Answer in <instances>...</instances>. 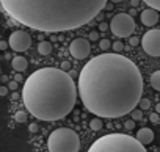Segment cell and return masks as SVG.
Segmentation results:
<instances>
[{
	"label": "cell",
	"mask_w": 160,
	"mask_h": 152,
	"mask_svg": "<svg viewBox=\"0 0 160 152\" xmlns=\"http://www.w3.org/2000/svg\"><path fill=\"white\" fill-rule=\"evenodd\" d=\"M18 86H19V83H16L14 80H13V82H10V85H8V88H10L11 91H16V90H18Z\"/></svg>",
	"instance_id": "obj_25"
},
{
	"label": "cell",
	"mask_w": 160,
	"mask_h": 152,
	"mask_svg": "<svg viewBox=\"0 0 160 152\" xmlns=\"http://www.w3.org/2000/svg\"><path fill=\"white\" fill-rule=\"evenodd\" d=\"M110 46H112V42H110L108 39H101V42H99V47H101L104 52H107V50L110 49Z\"/></svg>",
	"instance_id": "obj_20"
},
{
	"label": "cell",
	"mask_w": 160,
	"mask_h": 152,
	"mask_svg": "<svg viewBox=\"0 0 160 152\" xmlns=\"http://www.w3.org/2000/svg\"><path fill=\"white\" fill-rule=\"evenodd\" d=\"M151 86H152L155 91L160 90V71L152 72V75H151Z\"/></svg>",
	"instance_id": "obj_14"
},
{
	"label": "cell",
	"mask_w": 160,
	"mask_h": 152,
	"mask_svg": "<svg viewBox=\"0 0 160 152\" xmlns=\"http://www.w3.org/2000/svg\"><path fill=\"white\" fill-rule=\"evenodd\" d=\"M22 101L28 113L41 121L66 118L77 101L72 77L58 67H42L28 75L22 88Z\"/></svg>",
	"instance_id": "obj_3"
},
{
	"label": "cell",
	"mask_w": 160,
	"mask_h": 152,
	"mask_svg": "<svg viewBox=\"0 0 160 152\" xmlns=\"http://www.w3.org/2000/svg\"><path fill=\"white\" fill-rule=\"evenodd\" d=\"M7 49H8L7 41H0V50H7Z\"/></svg>",
	"instance_id": "obj_29"
},
{
	"label": "cell",
	"mask_w": 160,
	"mask_h": 152,
	"mask_svg": "<svg viewBox=\"0 0 160 152\" xmlns=\"http://www.w3.org/2000/svg\"><path fill=\"white\" fill-rule=\"evenodd\" d=\"M28 130H30V132H33V133H35V132H36V130H38V125H36V124H30V125H28Z\"/></svg>",
	"instance_id": "obj_31"
},
{
	"label": "cell",
	"mask_w": 160,
	"mask_h": 152,
	"mask_svg": "<svg viewBox=\"0 0 160 152\" xmlns=\"http://www.w3.org/2000/svg\"><path fill=\"white\" fill-rule=\"evenodd\" d=\"M0 79H2V82H8V77H7V75H3V77L0 75Z\"/></svg>",
	"instance_id": "obj_33"
},
{
	"label": "cell",
	"mask_w": 160,
	"mask_h": 152,
	"mask_svg": "<svg viewBox=\"0 0 160 152\" xmlns=\"http://www.w3.org/2000/svg\"><path fill=\"white\" fill-rule=\"evenodd\" d=\"M11 64H13V69H14L18 74H22V72L28 67V61H27L24 56H14L13 61H11Z\"/></svg>",
	"instance_id": "obj_12"
},
{
	"label": "cell",
	"mask_w": 160,
	"mask_h": 152,
	"mask_svg": "<svg viewBox=\"0 0 160 152\" xmlns=\"http://www.w3.org/2000/svg\"><path fill=\"white\" fill-rule=\"evenodd\" d=\"M27 118H28V115L25 111H16V115H14L16 122H27Z\"/></svg>",
	"instance_id": "obj_17"
},
{
	"label": "cell",
	"mask_w": 160,
	"mask_h": 152,
	"mask_svg": "<svg viewBox=\"0 0 160 152\" xmlns=\"http://www.w3.org/2000/svg\"><path fill=\"white\" fill-rule=\"evenodd\" d=\"M99 30H101V32L108 30V24H107V22H101V24H99Z\"/></svg>",
	"instance_id": "obj_27"
},
{
	"label": "cell",
	"mask_w": 160,
	"mask_h": 152,
	"mask_svg": "<svg viewBox=\"0 0 160 152\" xmlns=\"http://www.w3.org/2000/svg\"><path fill=\"white\" fill-rule=\"evenodd\" d=\"M129 44H130V46H137V44H138V38H137V36H130V38H129Z\"/></svg>",
	"instance_id": "obj_24"
},
{
	"label": "cell",
	"mask_w": 160,
	"mask_h": 152,
	"mask_svg": "<svg viewBox=\"0 0 160 152\" xmlns=\"http://www.w3.org/2000/svg\"><path fill=\"white\" fill-rule=\"evenodd\" d=\"M108 28L118 38H130L132 33L135 32V21H133V17L130 14L119 13V14L112 17Z\"/></svg>",
	"instance_id": "obj_6"
},
{
	"label": "cell",
	"mask_w": 160,
	"mask_h": 152,
	"mask_svg": "<svg viewBox=\"0 0 160 152\" xmlns=\"http://www.w3.org/2000/svg\"><path fill=\"white\" fill-rule=\"evenodd\" d=\"M112 47H113V53H119L121 50H122V42H119V41H116V42H112Z\"/></svg>",
	"instance_id": "obj_21"
},
{
	"label": "cell",
	"mask_w": 160,
	"mask_h": 152,
	"mask_svg": "<svg viewBox=\"0 0 160 152\" xmlns=\"http://www.w3.org/2000/svg\"><path fill=\"white\" fill-rule=\"evenodd\" d=\"M52 44L49 42V41H41L39 44H38V52L41 53V55H49L50 52H52Z\"/></svg>",
	"instance_id": "obj_13"
},
{
	"label": "cell",
	"mask_w": 160,
	"mask_h": 152,
	"mask_svg": "<svg viewBox=\"0 0 160 152\" xmlns=\"http://www.w3.org/2000/svg\"><path fill=\"white\" fill-rule=\"evenodd\" d=\"M69 52L75 60H83L90 55L91 52V46L90 41L85 38H75L72 39V42L69 44Z\"/></svg>",
	"instance_id": "obj_9"
},
{
	"label": "cell",
	"mask_w": 160,
	"mask_h": 152,
	"mask_svg": "<svg viewBox=\"0 0 160 152\" xmlns=\"http://www.w3.org/2000/svg\"><path fill=\"white\" fill-rule=\"evenodd\" d=\"M14 82H16V83L22 82V74H16V77H14Z\"/></svg>",
	"instance_id": "obj_32"
},
{
	"label": "cell",
	"mask_w": 160,
	"mask_h": 152,
	"mask_svg": "<svg viewBox=\"0 0 160 152\" xmlns=\"http://www.w3.org/2000/svg\"><path fill=\"white\" fill-rule=\"evenodd\" d=\"M124 127H126L127 130H132V129H135V122H133L132 119H127V121L124 122Z\"/></svg>",
	"instance_id": "obj_22"
},
{
	"label": "cell",
	"mask_w": 160,
	"mask_h": 152,
	"mask_svg": "<svg viewBox=\"0 0 160 152\" xmlns=\"http://www.w3.org/2000/svg\"><path fill=\"white\" fill-rule=\"evenodd\" d=\"M130 116H132V121H141L143 119V111L141 110H132L130 111Z\"/></svg>",
	"instance_id": "obj_19"
},
{
	"label": "cell",
	"mask_w": 160,
	"mask_h": 152,
	"mask_svg": "<svg viewBox=\"0 0 160 152\" xmlns=\"http://www.w3.org/2000/svg\"><path fill=\"white\" fill-rule=\"evenodd\" d=\"M0 5L19 24L44 33L78 28L94 19L105 0H2Z\"/></svg>",
	"instance_id": "obj_2"
},
{
	"label": "cell",
	"mask_w": 160,
	"mask_h": 152,
	"mask_svg": "<svg viewBox=\"0 0 160 152\" xmlns=\"http://www.w3.org/2000/svg\"><path fill=\"white\" fill-rule=\"evenodd\" d=\"M144 3L148 5V7H151L149 10H152V11H160V2L158 0H144Z\"/></svg>",
	"instance_id": "obj_16"
},
{
	"label": "cell",
	"mask_w": 160,
	"mask_h": 152,
	"mask_svg": "<svg viewBox=\"0 0 160 152\" xmlns=\"http://www.w3.org/2000/svg\"><path fill=\"white\" fill-rule=\"evenodd\" d=\"M141 22L144 24V25H148V27H154L157 22H158V13L157 11H152V10H144L143 13H141Z\"/></svg>",
	"instance_id": "obj_11"
},
{
	"label": "cell",
	"mask_w": 160,
	"mask_h": 152,
	"mask_svg": "<svg viewBox=\"0 0 160 152\" xmlns=\"http://www.w3.org/2000/svg\"><path fill=\"white\" fill-rule=\"evenodd\" d=\"M141 47L149 56L158 58L160 56V30L152 28L151 32L144 33L141 38Z\"/></svg>",
	"instance_id": "obj_7"
},
{
	"label": "cell",
	"mask_w": 160,
	"mask_h": 152,
	"mask_svg": "<svg viewBox=\"0 0 160 152\" xmlns=\"http://www.w3.org/2000/svg\"><path fill=\"white\" fill-rule=\"evenodd\" d=\"M69 67H71V63H69V61H63V63H61V66H60V71L66 72Z\"/></svg>",
	"instance_id": "obj_23"
},
{
	"label": "cell",
	"mask_w": 160,
	"mask_h": 152,
	"mask_svg": "<svg viewBox=\"0 0 160 152\" xmlns=\"http://www.w3.org/2000/svg\"><path fill=\"white\" fill-rule=\"evenodd\" d=\"M98 33H99V32H91V33H90V39H91V41H96V39H98Z\"/></svg>",
	"instance_id": "obj_30"
},
{
	"label": "cell",
	"mask_w": 160,
	"mask_h": 152,
	"mask_svg": "<svg viewBox=\"0 0 160 152\" xmlns=\"http://www.w3.org/2000/svg\"><path fill=\"white\" fill-rule=\"evenodd\" d=\"M135 140L144 147L146 144H151V143L154 141V132H152L149 127H143V129H140V130L137 132Z\"/></svg>",
	"instance_id": "obj_10"
},
{
	"label": "cell",
	"mask_w": 160,
	"mask_h": 152,
	"mask_svg": "<svg viewBox=\"0 0 160 152\" xmlns=\"http://www.w3.org/2000/svg\"><path fill=\"white\" fill-rule=\"evenodd\" d=\"M149 119H151V122L157 124V122H158V115H157V113H152V115L149 116Z\"/></svg>",
	"instance_id": "obj_26"
},
{
	"label": "cell",
	"mask_w": 160,
	"mask_h": 152,
	"mask_svg": "<svg viewBox=\"0 0 160 152\" xmlns=\"http://www.w3.org/2000/svg\"><path fill=\"white\" fill-rule=\"evenodd\" d=\"M90 129H91V130H94V132L101 130V129H102V119H99V118L91 119V121H90Z\"/></svg>",
	"instance_id": "obj_15"
},
{
	"label": "cell",
	"mask_w": 160,
	"mask_h": 152,
	"mask_svg": "<svg viewBox=\"0 0 160 152\" xmlns=\"http://www.w3.org/2000/svg\"><path fill=\"white\" fill-rule=\"evenodd\" d=\"M75 88L83 107L96 118H121L138 105L143 77L127 56L102 53L82 67Z\"/></svg>",
	"instance_id": "obj_1"
},
{
	"label": "cell",
	"mask_w": 160,
	"mask_h": 152,
	"mask_svg": "<svg viewBox=\"0 0 160 152\" xmlns=\"http://www.w3.org/2000/svg\"><path fill=\"white\" fill-rule=\"evenodd\" d=\"M14 52H25L32 44V36L27 32L16 30L10 35V41L7 42Z\"/></svg>",
	"instance_id": "obj_8"
},
{
	"label": "cell",
	"mask_w": 160,
	"mask_h": 152,
	"mask_svg": "<svg viewBox=\"0 0 160 152\" xmlns=\"http://www.w3.org/2000/svg\"><path fill=\"white\" fill-rule=\"evenodd\" d=\"M88 152H148L133 136L124 133H110L96 140Z\"/></svg>",
	"instance_id": "obj_4"
},
{
	"label": "cell",
	"mask_w": 160,
	"mask_h": 152,
	"mask_svg": "<svg viewBox=\"0 0 160 152\" xmlns=\"http://www.w3.org/2000/svg\"><path fill=\"white\" fill-rule=\"evenodd\" d=\"M8 94V88L7 86H0V96H7Z\"/></svg>",
	"instance_id": "obj_28"
},
{
	"label": "cell",
	"mask_w": 160,
	"mask_h": 152,
	"mask_svg": "<svg viewBox=\"0 0 160 152\" xmlns=\"http://www.w3.org/2000/svg\"><path fill=\"white\" fill-rule=\"evenodd\" d=\"M49 152H78L80 138L78 135L68 127H60L53 130L47 140Z\"/></svg>",
	"instance_id": "obj_5"
},
{
	"label": "cell",
	"mask_w": 160,
	"mask_h": 152,
	"mask_svg": "<svg viewBox=\"0 0 160 152\" xmlns=\"http://www.w3.org/2000/svg\"><path fill=\"white\" fill-rule=\"evenodd\" d=\"M138 107H140L138 110H141V111H143V110H148V108L151 107V101H149V99H143V97H141V99H140V102H138Z\"/></svg>",
	"instance_id": "obj_18"
}]
</instances>
